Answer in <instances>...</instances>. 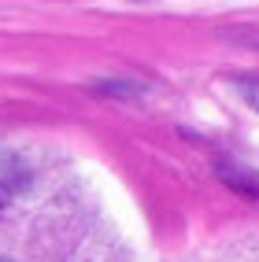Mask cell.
Here are the masks:
<instances>
[{"label": "cell", "instance_id": "obj_2", "mask_svg": "<svg viewBox=\"0 0 259 262\" xmlns=\"http://www.w3.org/2000/svg\"><path fill=\"white\" fill-rule=\"evenodd\" d=\"M0 211H4V185H0Z\"/></svg>", "mask_w": 259, "mask_h": 262}, {"label": "cell", "instance_id": "obj_1", "mask_svg": "<svg viewBox=\"0 0 259 262\" xmlns=\"http://www.w3.org/2000/svg\"><path fill=\"white\" fill-rule=\"evenodd\" d=\"M248 93H252V100H255V107H259V89H255V85H252V89H248Z\"/></svg>", "mask_w": 259, "mask_h": 262}]
</instances>
